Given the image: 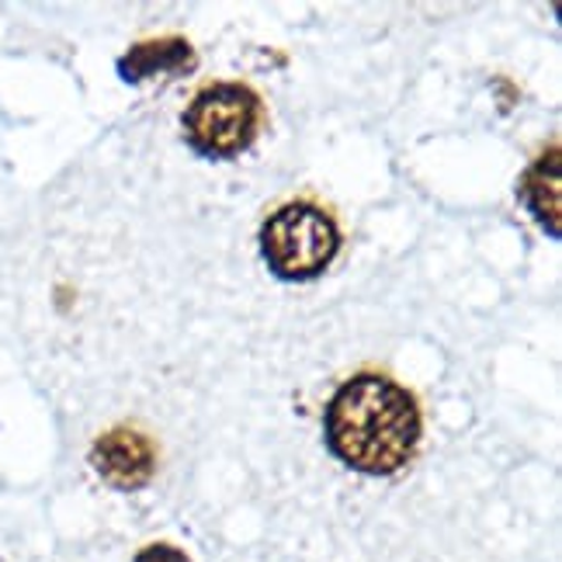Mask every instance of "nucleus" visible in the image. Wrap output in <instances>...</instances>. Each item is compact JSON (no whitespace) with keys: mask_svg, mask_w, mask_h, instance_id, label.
Returning <instances> with one entry per match:
<instances>
[{"mask_svg":"<svg viewBox=\"0 0 562 562\" xmlns=\"http://www.w3.org/2000/svg\"><path fill=\"white\" fill-rule=\"evenodd\" d=\"M323 441L361 475H396L420 448V406L389 375L358 372L323 409Z\"/></svg>","mask_w":562,"mask_h":562,"instance_id":"f257e3e1","label":"nucleus"},{"mask_svg":"<svg viewBox=\"0 0 562 562\" xmlns=\"http://www.w3.org/2000/svg\"><path fill=\"white\" fill-rule=\"evenodd\" d=\"M265 122V101L240 80L209 83L181 115L184 143L205 160H233L247 154Z\"/></svg>","mask_w":562,"mask_h":562,"instance_id":"f03ea898","label":"nucleus"},{"mask_svg":"<svg viewBox=\"0 0 562 562\" xmlns=\"http://www.w3.org/2000/svg\"><path fill=\"white\" fill-rule=\"evenodd\" d=\"M337 250V220L316 202H285L261 226V254L268 271L281 281L319 278L334 265Z\"/></svg>","mask_w":562,"mask_h":562,"instance_id":"7ed1b4c3","label":"nucleus"},{"mask_svg":"<svg viewBox=\"0 0 562 562\" xmlns=\"http://www.w3.org/2000/svg\"><path fill=\"white\" fill-rule=\"evenodd\" d=\"M91 465L119 493L143 490L157 472V445L139 427H112L91 445Z\"/></svg>","mask_w":562,"mask_h":562,"instance_id":"20e7f679","label":"nucleus"},{"mask_svg":"<svg viewBox=\"0 0 562 562\" xmlns=\"http://www.w3.org/2000/svg\"><path fill=\"white\" fill-rule=\"evenodd\" d=\"M194 67H199V56H194L191 42L181 35H167V38L136 42V46L119 59V77L125 83H143L149 77L188 74Z\"/></svg>","mask_w":562,"mask_h":562,"instance_id":"39448f33","label":"nucleus"},{"mask_svg":"<svg viewBox=\"0 0 562 562\" xmlns=\"http://www.w3.org/2000/svg\"><path fill=\"white\" fill-rule=\"evenodd\" d=\"M559 167H562L559 146H552L549 154H542L525 170L521 184H517L521 202L528 205L535 223L542 226L552 240L559 236Z\"/></svg>","mask_w":562,"mask_h":562,"instance_id":"423d86ee","label":"nucleus"},{"mask_svg":"<svg viewBox=\"0 0 562 562\" xmlns=\"http://www.w3.org/2000/svg\"><path fill=\"white\" fill-rule=\"evenodd\" d=\"M133 562H191L178 546H167V542H157V546H146L136 552Z\"/></svg>","mask_w":562,"mask_h":562,"instance_id":"0eeeda50","label":"nucleus"}]
</instances>
